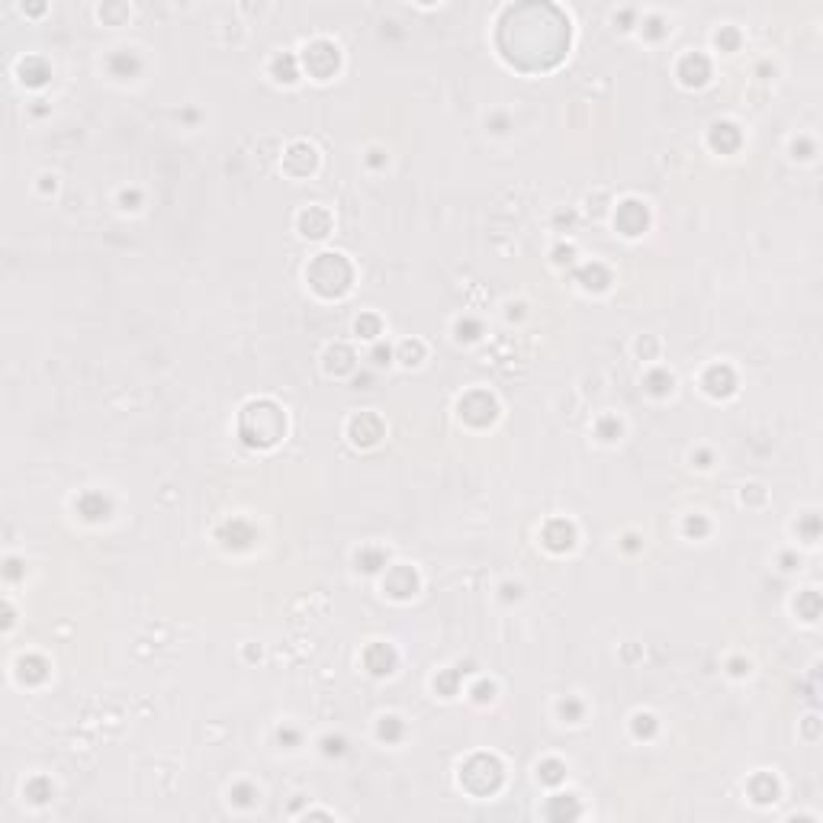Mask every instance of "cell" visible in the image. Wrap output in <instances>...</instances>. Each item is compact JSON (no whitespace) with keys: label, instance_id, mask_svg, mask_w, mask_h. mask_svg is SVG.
<instances>
[{"label":"cell","instance_id":"8992f818","mask_svg":"<svg viewBox=\"0 0 823 823\" xmlns=\"http://www.w3.org/2000/svg\"><path fill=\"white\" fill-rule=\"evenodd\" d=\"M646 222H650V213H646V206L637 203V200H624V203L618 206V213H614V225H618L624 235H630V239L646 229Z\"/></svg>","mask_w":823,"mask_h":823},{"label":"cell","instance_id":"30bf717a","mask_svg":"<svg viewBox=\"0 0 823 823\" xmlns=\"http://www.w3.org/2000/svg\"><path fill=\"white\" fill-rule=\"evenodd\" d=\"M704 390L711 392L714 399H727L730 392L736 390V376L730 367H724V363H714V367H708V373H704Z\"/></svg>","mask_w":823,"mask_h":823},{"label":"cell","instance_id":"1f68e13d","mask_svg":"<svg viewBox=\"0 0 823 823\" xmlns=\"http://www.w3.org/2000/svg\"><path fill=\"white\" fill-rule=\"evenodd\" d=\"M354 328L361 338H376L380 335V319H376V315H363V319H357Z\"/></svg>","mask_w":823,"mask_h":823},{"label":"cell","instance_id":"484cf974","mask_svg":"<svg viewBox=\"0 0 823 823\" xmlns=\"http://www.w3.org/2000/svg\"><path fill=\"white\" fill-rule=\"evenodd\" d=\"M110 68H113V74H119V78H125V74L139 71V58H135L132 52H116L113 58H110Z\"/></svg>","mask_w":823,"mask_h":823},{"label":"cell","instance_id":"5b68a950","mask_svg":"<svg viewBox=\"0 0 823 823\" xmlns=\"http://www.w3.org/2000/svg\"><path fill=\"white\" fill-rule=\"evenodd\" d=\"M496 415H499L496 399L489 396V392H483V390L469 392V396L460 402V418L467 422V425H473V428L492 425V422H496Z\"/></svg>","mask_w":823,"mask_h":823},{"label":"cell","instance_id":"836d02e7","mask_svg":"<svg viewBox=\"0 0 823 823\" xmlns=\"http://www.w3.org/2000/svg\"><path fill=\"white\" fill-rule=\"evenodd\" d=\"M634 734H637V736H653L656 734L653 714H637V717H634Z\"/></svg>","mask_w":823,"mask_h":823},{"label":"cell","instance_id":"9c48e42d","mask_svg":"<svg viewBox=\"0 0 823 823\" xmlns=\"http://www.w3.org/2000/svg\"><path fill=\"white\" fill-rule=\"evenodd\" d=\"M386 592L392 595V598H399V602H406V598H412V595L418 592V575L412 566H396L390 569V575H386Z\"/></svg>","mask_w":823,"mask_h":823},{"label":"cell","instance_id":"d6986e66","mask_svg":"<svg viewBox=\"0 0 823 823\" xmlns=\"http://www.w3.org/2000/svg\"><path fill=\"white\" fill-rule=\"evenodd\" d=\"M579 284H582L585 290H605V286L611 284V274L602 264H589L579 270Z\"/></svg>","mask_w":823,"mask_h":823},{"label":"cell","instance_id":"83f0119b","mask_svg":"<svg viewBox=\"0 0 823 823\" xmlns=\"http://www.w3.org/2000/svg\"><path fill=\"white\" fill-rule=\"evenodd\" d=\"M422 357H425V345H422V341H402V347H399V361L406 363V367L422 363Z\"/></svg>","mask_w":823,"mask_h":823},{"label":"cell","instance_id":"603a6c76","mask_svg":"<svg viewBox=\"0 0 823 823\" xmlns=\"http://www.w3.org/2000/svg\"><path fill=\"white\" fill-rule=\"evenodd\" d=\"M270 71H274L277 80H286V84H293V80L300 78V71H296V62H293V55H277L274 64H270Z\"/></svg>","mask_w":823,"mask_h":823},{"label":"cell","instance_id":"b9f144b4","mask_svg":"<svg viewBox=\"0 0 823 823\" xmlns=\"http://www.w3.org/2000/svg\"><path fill=\"white\" fill-rule=\"evenodd\" d=\"M390 357H392L390 347H376V351H373V363H380V367L383 363H390Z\"/></svg>","mask_w":823,"mask_h":823},{"label":"cell","instance_id":"d4e9b609","mask_svg":"<svg viewBox=\"0 0 823 823\" xmlns=\"http://www.w3.org/2000/svg\"><path fill=\"white\" fill-rule=\"evenodd\" d=\"M19 679L23 682H42L45 679V659H39V656L23 659V663H19Z\"/></svg>","mask_w":823,"mask_h":823},{"label":"cell","instance_id":"52a82bcc","mask_svg":"<svg viewBox=\"0 0 823 823\" xmlns=\"http://www.w3.org/2000/svg\"><path fill=\"white\" fill-rule=\"evenodd\" d=\"M679 78H682V84L685 87H701L704 80L711 78V62L704 58L701 52H688V55H682V62H679Z\"/></svg>","mask_w":823,"mask_h":823},{"label":"cell","instance_id":"ffe728a7","mask_svg":"<svg viewBox=\"0 0 823 823\" xmlns=\"http://www.w3.org/2000/svg\"><path fill=\"white\" fill-rule=\"evenodd\" d=\"M19 74H23V80H26V84L39 87V84H45V80H49V64H45L42 58H26V62L19 64Z\"/></svg>","mask_w":823,"mask_h":823},{"label":"cell","instance_id":"7bdbcfd3","mask_svg":"<svg viewBox=\"0 0 823 823\" xmlns=\"http://www.w3.org/2000/svg\"><path fill=\"white\" fill-rule=\"evenodd\" d=\"M345 750V740H325V752L331 756V752H341Z\"/></svg>","mask_w":823,"mask_h":823},{"label":"cell","instance_id":"ac0fdd59","mask_svg":"<svg viewBox=\"0 0 823 823\" xmlns=\"http://www.w3.org/2000/svg\"><path fill=\"white\" fill-rule=\"evenodd\" d=\"M750 795L756 797L759 804H769V801L779 797V781L772 779V775H756V779L750 781Z\"/></svg>","mask_w":823,"mask_h":823},{"label":"cell","instance_id":"d6a6232c","mask_svg":"<svg viewBox=\"0 0 823 823\" xmlns=\"http://www.w3.org/2000/svg\"><path fill=\"white\" fill-rule=\"evenodd\" d=\"M797 608L804 611V621H814L817 614H820V598H817V592H807L801 602H797Z\"/></svg>","mask_w":823,"mask_h":823},{"label":"cell","instance_id":"e0dca14e","mask_svg":"<svg viewBox=\"0 0 823 823\" xmlns=\"http://www.w3.org/2000/svg\"><path fill=\"white\" fill-rule=\"evenodd\" d=\"M78 512L84 514L87 521H103L110 514V499H103L100 492H87V496H80Z\"/></svg>","mask_w":823,"mask_h":823},{"label":"cell","instance_id":"ab89813d","mask_svg":"<svg viewBox=\"0 0 823 823\" xmlns=\"http://www.w3.org/2000/svg\"><path fill=\"white\" fill-rule=\"evenodd\" d=\"M685 531L701 537V534H708V521H704V518H688V521H685Z\"/></svg>","mask_w":823,"mask_h":823},{"label":"cell","instance_id":"74e56055","mask_svg":"<svg viewBox=\"0 0 823 823\" xmlns=\"http://www.w3.org/2000/svg\"><path fill=\"white\" fill-rule=\"evenodd\" d=\"M560 714L569 717V720H579V717H582V704H579V701H573V698L560 701Z\"/></svg>","mask_w":823,"mask_h":823},{"label":"cell","instance_id":"f546056e","mask_svg":"<svg viewBox=\"0 0 823 823\" xmlns=\"http://www.w3.org/2000/svg\"><path fill=\"white\" fill-rule=\"evenodd\" d=\"M457 682H460V673H457V669H451V673H444V675H438V679H434V688L441 691L444 698H451L453 691H457Z\"/></svg>","mask_w":823,"mask_h":823},{"label":"cell","instance_id":"7c38bea8","mask_svg":"<svg viewBox=\"0 0 823 823\" xmlns=\"http://www.w3.org/2000/svg\"><path fill=\"white\" fill-rule=\"evenodd\" d=\"M363 666H367L373 675H390L392 669H396V650H392L390 643L367 646V653H363Z\"/></svg>","mask_w":823,"mask_h":823},{"label":"cell","instance_id":"e575fe53","mask_svg":"<svg viewBox=\"0 0 823 823\" xmlns=\"http://www.w3.org/2000/svg\"><path fill=\"white\" fill-rule=\"evenodd\" d=\"M254 795H257V791L251 785H239L235 791H232V801H235V804H241V807H248L251 801H254Z\"/></svg>","mask_w":823,"mask_h":823},{"label":"cell","instance_id":"4dcf8cb0","mask_svg":"<svg viewBox=\"0 0 823 823\" xmlns=\"http://www.w3.org/2000/svg\"><path fill=\"white\" fill-rule=\"evenodd\" d=\"M380 736L383 740H390V743L392 740H399V736H402V720H399V717H383L380 720Z\"/></svg>","mask_w":823,"mask_h":823},{"label":"cell","instance_id":"60d3db41","mask_svg":"<svg viewBox=\"0 0 823 823\" xmlns=\"http://www.w3.org/2000/svg\"><path fill=\"white\" fill-rule=\"evenodd\" d=\"M457 331H460V338H467V341L479 338V325H476V322H469V319L460 322V325H457Z\"/></svg>","mask_w":823,"mask_h":823},{"label":"cell","instance_id":"d590c367","mask_svg":"<svg viewBox=\"0 0 823 823\" xmlns=\"http://www.w3.org/2000/svg\"><path fill=\"white\" fill-rule=\"evenodd\" d=\"M598 434H602L605 441H614L621 434V422H614V418H602V425H598Z\"/></svg>","mask_w":823,"mask_h":823},{"label":"cell","instance_id":"8d00e7d4","mask_svg":"<svg viewBox=\"0 0 823 823\" xmlns=\"http://www.w3.org/2000/svg\"><path fill=\"white\" fill-rule=\"evenodd\" d=\"M736 42H740V33H736V29L727 26L717 33V45H720V49H736Z\"/></svg>","mask_w":823,"mask_h":823},{"label":"cell","instance_id":"5bb4252c","mask_svg":"<svg viewBox=\"0 0 823 823\" xmlns=\"http://www.w3.org/2000/svg\"><path fill=\"white\" fill-rule=\"evenodd\" d=\"M284 168L290 171L293 177H306L312 168H315V148L306 142H296L284 158Z\"/></svg>","mask_w":823,"mask_h":823},{"label":"cell","instance_id":"ee69618b","mask_svg":"<svg viewBox=\"0 0 823 823\" xmlns=\"http://www.w3.org/2000/svg\"><path fill=\"white\" fill-rule=\"evenodd\" d=\"M804 531H807V537H811V540L817 537V518H814V514H811V518L804 521Z\"/></svg>","mask_w":823,"mask_h":823},{"label":"cell","instance_id":"3957f363","mask_svg":"<svg viewBox=\"0 0 823 823\" xmlns=\"http://www.w3.org/2000/svg\"><path fill=\"white\" fill-rule=\"evenodd\" d=\"M460 785L476 797L492 795V791H499V785H502V762H499L496 756H486V752L469 756L460 769Z\"/></svg>","mask_w":823,"mask_h":823},{"label":"cell","instance_id":"7402d4cb","mask_svg":"<svg viewBox=\"0 0 823 823\" xmlns=\"http://www.w3.org/2000/svg\"><path fill=\"white\" fill-rule=\"evenodd\" d=\"M547 817H553V820H563V817H579V804H575V797L566 795V797H553L547 807Z\"/></svg>","mask_w":823,"mask_h":823},{"label":"cell","instance_id":"9a60e30c","mask_svg":"<svg viewBox=\"0 0 823 823\" xmlns=\"http://www.w3.org/2000/svg\"><path fill=\"white\" fill-rule=\"evenodd\" d=\"M740 142H743V135H740V129H736L734 123H717L714 129H711V145H714L720 155L736 151L740 148Z\"/></svg>","mask_w":823,"mask_h":823},{"label":"cell","instance_id":"f35d334b","mask_svg":"<svg viewBox=\"0 0 823 823\" xmlns=\"http://www.w3.org/2000/svg\"><path fill=\"white\" fill-rule=\"evenodd\" d=\"M473 695H476V701H492L496 698V685H492V682H479L476 688H473Z\"/></svg>","mask_w":823,"mask_h":823},{"label":"cell","instance_id":"cb8c5ba5","mask_svg":"<svg viewBox=\"0 0 823 823\" xmlns=\"http://www.w3.org/2000/svg\"><path fill=\"white\" fill-rule=\"evenodd\" d=\"M646 390L653 392V396H669V392H673V376L666 370L646 373Z\"/></svg>","mask_w":823,"mask_h":823},{"label":"cell","instance_id":"44dd1931","mask_svg":"<svg viewBox=\"0 0 823 823\" xmlns=\"http://www.w3.org/2000/svg\"><path fill=\"white\" fill-rule=\"evenodd\" d=\"M537 779L544 781V785H560V781L566 779V765L560 759H544L537 765Z\"/></svg>","mask_w":823,"mask_h":823},{"label":"cell","instance_id":"6da1fadb","mask_svg":"<svg viewBox=\"0 0 823 823\" xmlns=\"http://www.w3.org/2000/svg\"><path fill=\"white\" fill-rule=\"evenodd\" d=\"M286 431V418L274 402H251L241 412V438L251 447H274Z\"/></svg>","mask_w":823,"mask_h":823},{"label":"cell","instance_id":"2e32d148","mask_svg":"<svg viewBox=\"0 0 823 823\" xmlns=\"http://www.w3.org/2000/svg\"><path fill=\"white\" fill-rule=\"evenodd\" d=\"M325 367H328V373H335V376H341V373H351V370H354V351H351V347H345V345L328 347Z\"/></svg>","mask_w":823,"mask_h":823},{"label":"cell","instance_id":"8fae6325","mask_svg":"<svg viewBox=\"0 0 823 823\" xmlns=\"http://www.w3.org/2000/svg\"><path fill=\"white\" fill-rule=\"evenodd\" d=\"M300 232L306 235V239H325L328 232H331V216H328V209H322V206L302 209L300 213Z\"/></svg>","mask_w":823,"mask_h":823},{"label":"cell","instance_id":"7a4b0ae2","mask_svg":"<svg viewBox=\"0 0 823 823\" xmlns=\"http://www.w3.org/2000/svg\"><path fill=\"white\" fill-rule=\"evenodd\" d=\"M306 277H309L312 290L319 293V296H325V300H338V296H345V293L351 290L354 267H351V261H347L345 254L325 251V254H319L309 264Z\"/></svg>","mask_w":823,"mask_h":823},{"label":"cell","instance_id":"f1b7e54d","mask_svg":"<svg viewBox=\"0 0 823 823\" xmlns=\"http://www.w3.org/2000/svg\"><path fill=\"white\" fill-rule=\"evenodd\" d=\"M26 795L33 797L36 804H45V801L52 797V785H49V781H45V779H33V781H29V785H26Z\"/></svg>","mask_w":823,"mask_h":823},{"label":"cell","instance_id":"277c9868","mask_svg":"<svg viewBox=\"0 0 823 823\" xmlns=\"http://www.w3.org/2000/svg\"><path fill=\"white\" fill-rule=\"evenodd\" d=\"M302 64H306V71H309L312 78L328 80L331 74L338 71V64H341V55H338V49H335L331 42L319 39V42H312L309 49H306V55H302Z\"/></svg>","mask_w":823,"mask_h":823},{"label":"cell","instance_id":"ba28073f","mask_svg":"<svg viewBox=\"0 0 823 823\" xmlns=\"http://www.w3.org/2000/svg\"><path fill=\"white\" fill-rule=\"evenodd\" d=\"M351 438H354L357 447H373V444L383 438V422L373 412H361V415L351 422Z\"/></svg>","mask_w":823,"mask_h":823},{"label":"cell","instance_id":"4fadbf2b","mask_svg":"<svg viewBox=\"0 0 823 823\" xmlns=\"http://www.w3.org/2000/svg\"><path fill=\"white\" fill-rule=\"evenodd\" d=\"M544 544H547L553 553H566L575 544V528L569 521H563V518H557V521H550L547 528H544Z\"/></svg>","mask_w":823,"mask_h":823},{"label":"cell","instance_id":"4316f807","mask_svg":"<svg viewBox=\"0 0 823 823\" xmlns=\"http://www.w3.org/2000/svg\"><path fill=\"white\" fill-rule=\"evenodd\" d=\"M380 566H386V553H383V550H363V553H357V569L376 573Z\"/></svg>","mask_w":823,"mask_h":823}]
</instances>
